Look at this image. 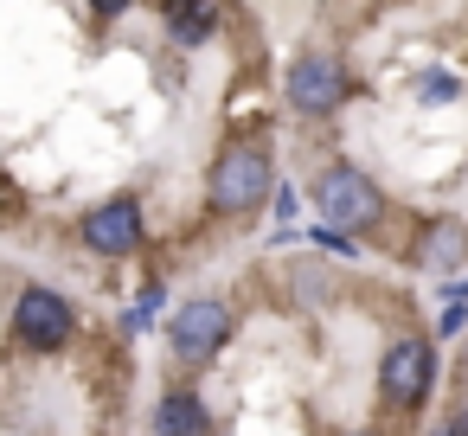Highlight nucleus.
Wrapping results in <instances>:
<instances>
[{"label":"nucleus","instance_id":"obj_11","mask_svg":"<svg viewBox=\"0 0 468 436\" xmlns=\"http://www.w3.org/2000/svg\"><path fill=\"white\" fill-rule=\"evenodd\" d=\"M161 314H174V308H167V282H142V289H135V308H129V334H148Z\"/></svg>","mask_w":468,"mask_h":436},{"label":"nucleus","instance_id":"obj_5","mask_svg":"<svg viewBox=\"0 0 468 436\" xmlns=\"http://www.w3.org/2000/svg\"><path fill=\"white\" fill-rule=\"evenodd\" d=\"M7 334H14L20 353L52 359V353H65V346L78 340V308H71V295H58L52 282H27V289L14 295V321H7Z\"/></svg>","mask_w":468,"mask_h":436},{"label":"nucleus","instance_id":"obj_16","mask_svg":"<svg viewBox=\"0 0 468 436\" xmlns=\"http://www.w3.org/2000/svg\"><path fill=\"white\" fill-rule=\"evenodd\" d=\"M430 436H468V417H449V423H436Z\"/></svg>","mask_w":468,"mask_h":436},{"label":"nucleus","instance_id":"obj_2","mask_svg":"<svg viewBox=\"0 0 468 436\" xmlns=\"http://www.w3.org/2000/svg\"><path fill=\"white\" fill-rule=\"evenodd\" d=\"M308 206H314V225H334V231H346V238L378 231V225L391 218L385 186H378L366 167H353V161L321 167V174L308 180Z\"/></svg>","mask_w":468,"mask_h":436},{"label":"nucleus","instance_id":"obj_15","mask_svg":"<svg viewBox=\"0 0 468 436\" xmlns=\"http://www.w3.org/2000/svg\"><path fill=\"white\" fill-rule=\"evenodd\" d=\"M129 7H135V0H90V14H97V20H122Z\"/></svg>","mask_w":468,"mask_h":436},{"label":"nucleus","instance_id":"obj_12","mask_svg":"<svg viewBox=\"0 0 468 436\" xmlns=\"http://www.w3.org/2000/svg\"><path fill=\"white\" fill-rule=\"evenodd\" d=\"M289 289H295V302H327V295H334V276H327L314 257H302V263L289 270Z\"/></svg>","mask_w":468,"mask_h":436},{"label":"nucleus","instance_id":"obj_13","mask_svg":"<svg viewBox=\"0 0 468 436\" xmlns=\"http://www.w3.org/2000/svg\"><path fill=\"white\" fill-rule=\"evenodd\" d=\"M410 97H417L423 110H436V103H455V97H462V78H449V71H423Z\"/></svg>","mask_w":468,"mask_h":436},{"label":"nucleus","instance_id":"obj_18","mask_svg":"<svg viewBox=\"0 0 468 436\" xmlns=\"http://www.w3.org/2000/svg\"><path fill=\"white\" fill-rule=\"evenodd\" d=\"M346 436H378V430H346Z\"/></svg>","mask_w":468,"mask_h":436},{"label":"nucleus","instance_id":"obj_6","mask_svg":"<svg viewBox=\"0 0 468 436\" xmlns=\"http://www.w3.org/2000/svg\"><path fill=\"white\" fill-rule=\"evenodd\" d=\"M231 327H238L231 302H218V295H193V302H180V308L167 314V353H174L180 366H206V359L225 353Z\"/></svg>","mask_w":468,"mask_h":436},{"label":"nucleus","instance_id":"obj_9","mask_svg":"<svg viewBox=\"0 0 468 436\" xmlns=\"http://www.w3.org/2000/svg\"><path fill=\"white\" fill-rule=\"evenodd\" d=\"M148 436H212V410H206V391H193V385H167V391H154V410H148Z\"/></svg>","mask_w":468,"mask_h":436},{"label":"nucleus","instance_id":"obj_10","mask_svg":"<svg viewBox=\"0 0 468 436\" xmlns=\"http://www.w3.org/2000/svg\"><path fill=\"white\" fill-rule=\"evenodd\" d=\"M161 20L174 46H206L218 33V0H161Z\"/></svg>","mask_w":468,"mask_h":436},{"label":"nucleus","instance_id":"obj_17","mask_svg":"<svg viewBox=\"0 0 468 436\" xmlns=\"http://www.w3.org/2000/svg\"><path fill=\"white\" fill-rule=\"evenodd\" d=\"M462 366H468V334H462Z\"/></svg>","mask_w":468,"mask_h":436},{"label":"nucleus","instance_id":"obj_8","mask_svg":"<svg viewBox=\"0 0 468 436\" xmlns=\"http://www.w3.org/2000/svg\"><path fill=\"white\" fill-rule=\"evenodd\" d=\"M410 263H417V270H430V276L462 270V263H468V218H455V212L423 218V225H417V238H410Z\"/></svg>","mask_w":468,"mask_h":436},{"label":"nucleus","instance_id":"obj_4","mask_svg":"<svg viewBox=\"0 0 468 436\" xmlns=\"http://www.w3.org/2000/svg\"><path fill=\"white\" fill-rule=\"evenodd\" d=\"M282 103L302 116V122H327L353 103V71L327 52V46H302L282 71Z\"/></svg>","mask_w":468,"mask_h":436},{"label":"nucleus","instance_id":"obj_3","mask_svg":"<svg viewBox=\"0 0 468 436\" xmlns=\"http://www.w3.org/2000/svg\"><path fill=\"white\" fill-rule=\"evenodd\" d=\"M436 372H442V359H436V340H430V334H398V340H385V353H378V404H385L391 417L423 410V404L436 398Z\"/></svg>","mask_w":468,"mask_h":436},{"label":"nucleus","instance_id":"obj_1","mask_svg":"<svg viewBox=\"0 0 468 436\" xmlns=\"http://www.w3.org/2000/svg\"><path fill=\"white\" fill-rule=\"evenodd\" d=\"M263 199H276V154H270V142H257V135L225 142L212 174H206L212 218H250Z\"/></svg>","mask_w":468,"mask_h":436},{"label":"nucleus","instance_id":"obj_14","mask_svg":"<svg viewBox=\"0 0 468 436\" xmlns=\"http://www.w3.org/2000/svg\"><path fill=\"white\" fill-rule=\"evenodd\" d=\"M270 212H276V218H295V212H302V193H295V186H276V206H270Z\"/></svg>","mask_w":468,"mask_h":436},{"label":"nucleus","instance_id":"obj_7","mask_svg":"<svg viewBox=\"0 0 468 436\" xmlns=\"http://www.w3.org/2000/svg\"><path fill=\"white\" fill-rule=\"evenodd\" d=\"M78 244H84L90 257H103V263L135 257V250L148 244V212H142V199H135V193H110L103 206H90V212L78 218Z\"/></svg>","mask_w":468,"mask_h":436}]
</instances>
